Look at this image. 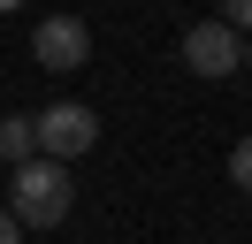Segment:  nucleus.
<instances>
[{
    "mask_svg": "<svg viewBox=\"0 0 252 244\" xmlns=\"http://www.w3.org/2000/svg\"><path fill=\"white\" fill-rule=\"evenodd\" d=\"M184 69L191 76H237V69H245V38H237L221 15H214V23H191L184 30Z\"/></svg>",
    "mask_w": 252,
    "mask_h": 244,
    "instance_id": "20e7f679",
    "label": "nucleus"
},
{
    "mask_svg": "<svg viewBox=\"0 0 252 244\" xmlns=\"http://www.w3.org/2000/svg\"><path fill=\"white\" fill-rule=\"evenodd\" d=\"M69 206H77V176H69L62 160H23L8 168V214H16V229H54L69 221Z\"/></svg>",
    "mask_w": 252,
    "mask_h": 244,
    "instance_id": "f257e3e1",
    "label": "nucleus"
},
{
    "mask_svg": "<svg viewBox=\"0 0 252 244\" xmlns=\"http://www.w3.org/2000/svg\"><path fill=\"white\" fill-rule=\"evenodd\" d=\"M0 244H23V229H16V214L0 206Z\"/></svg>",
    "mask_w": 252,
    "mask_h": 244,
    "instance_id": "6e6552de",
    "label": "nucleus"
},
{
    "mask_svg": "<svg viewBox=\"0 0 252 244\" xmlns=\"http://www.w3.org/2000/svg\"><path fill=\"white\" fill-rule=\"evenodd\" d=\"M31 54H38V69L77 76L84 61H92V30H84V15H46V23L31 30Z\"/></svg>",
    "mask_w": 252,
    "mask_h": 244,
    "instance_id": "7ed1b4c3",
    "label": "nucleus"
},
{
    "mask_svg": "<svg viewBox=\"0 0 252 244\" xmlns=\"http://www.w3.org/2000/svg\"><path fill=\"white\" fill-rule=\"evenodd\" d=\"M221 23H229L237 38H252V0H221Z\"/></svg>",
    "mask_w": 252,
    "mask_h": 244,
    "instance_id": "0eeeda50",
    "label": "nucleus"
},
{
    "mask_svg": "<svg viewBox=\"0 0 252 244\" xmlns=\"http://www.w3.org/2000/svg\"><path fill=\"white\" fill-rule=\"evenodd\" d=\"M0 160H8V168L38 160V130H31V115H0Z\"/></svg>",
    "mask_w": 252,
    "mask_h": 244,
    "instance_id": "39448f33",
    "label": "nucleus"
},
{
    "mask_svg": "<svg viewBox=\"0 0 252 244\" xmlns=\"http://www.w3.org/2000/svg\"><path fill=\"white\" fill-rule=\"evenodd\" d=\"M245 69H252V38H245Z\"/></svg>",
    "mask_w": 252,
    "mask_h": 244,
    "instance_id": "9d476101",
    "label": "nucleus"
},
{
    "mask_svg": "<svg viewBox=\"0 0 252 244\" xmlns=\"http://www.w3.org/2000/svg\"><path fill=\"white\" fill-rule=\"evenodd\" d=\"M31 130H38V152H46V160H84V152L99 145V115L84 99H54L46 115H31Z\"/></svg>",
    "mask_w": 252,
    "mask_h": 244,
    "instance_id": "f03ea898",
    "label": "nucleus"
},
{
    "mask_svg": "<svg viewBox=\"0 0 252 244\" xmlns=\"http://www.w3.org/2000/svg\"><path fill=\"white\" fill-rule=\"evenodd\" d=\"M229 183H245V191H252V137H237V145H229Z\"/></svg>",
    "mask_w": 252,
    "mask_h": 244,
    "instance_id": "423d86ee",
    "label": "nucleus"
},
{
    "mask_svg": "<svg viewBox=\"0 0 252 244\" xmlns=\"http://www.w3.org/2000/svg\"><path fill=\"white\" fill-rule=\"evenodd\" d=\"M8 8H23V0H0V15H8Z\"/></svg>",
    "mask_w": 252,
    "mask_h": 244,
    "instance_id": "1a4fd4ad",
    "label": "nucleus"
}]
</instances>
